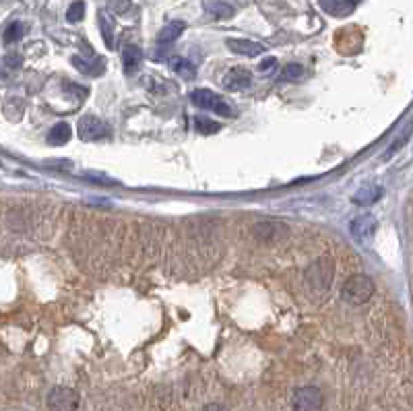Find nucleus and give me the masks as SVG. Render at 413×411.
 Returning a JSON list of instances; mask_svg holds the SVG:
<instances>
[{"mask_svg":"<svg viewBox=\"0 0 413 411\" xmlns=\"http://www.w3.org/2000/svg\"><path fill=\"white\" fill-rule=\"evenodd\" d=\"M374 281L372 277L364 275V273H356L351 275L345 283H343V289H341V297L354 306H360V304H366L372 295H374Z\"/></svg>","mask_w":413,"mask_h":411,"instance_id":"1","label":"nucleus"},{"mask_svg":"<svg viewBox=\"0 0 413 411\" xmlns=\"http://www.w3.org/2000/svg\"><path fill=\"white\" fill-rule=\"evenodd\" d=\"M190 99H192L194 106H198V108H202V110H211V112H215V114H219V116L230 118V116L234 114V110L230 108L228 101H226L222 95H217V93H213V91H209V89H194V91L190 93Z\"/></svg>","mask_w":413,"mask_h":411,"instance_id":"2","label":"nucleus"},{"mask_svg":"<svg viewBox=\"0 0 413 411\" xmlns=\"http://www.w3.org/2000/svg\"><path fill=\"white\" fill-rule=\"evenodd\" d=\"M323 393L317 386H302L291 397L293 411H321L323 409Z\"/></svg>","mask_w":413,"mask_h":411,"instance_id":"3","label":"nucleus"},{"mask_svg":"<svg viewBox=\"0 0 413 411\" xmlns=\"http://www.w3.org/2000/svg\"><path fill=\"white\" fill-rule=\"evenodd\" d=\"M79 393L68 386H54L48 393V407L52 411H77L79 409Z\"/></svg>","mask_w":413,"mask_h":411,"instance_id":"4","label":"nucleus"},{"mask_svg":"<svg viewBox=\"0 0 413 411\" xmlns=\"http://www.w3.org/2000/svg\"><path fill=\"white\" fill-rule=\"evenodd\" d=\"M108 133H110L108 127L95 116H85L79 120V137L83 141H97V139H103Z\"/></svg>","mask_w":413,"mask_h":411,"instance_id":"5","label":"nucleus"},{"mask_svg":"<svg viewBox=\"0 0 413 411\" xmlns=\"http://www.w3.org/2000/svg\"><path fill=\"white\" fill-rule=\"evenodd\" d=\"M250 85H252V75H250V70H246L242 66L232 68L224 77V87L228 91H242V89H248Z\"/></svg>","mask_w":413,"mask_h":411,"instance_id":"6","label":"nucleus"},{"mask_svg":"<svg viewBox=\"0 0 413 411\" xmlns=\"http://www.w3.org/2000/svg\"><path fill=\"white\" fill-rule=\"evenodd\" d=\"M285 232H287V226L281 224V222H258V224L252 228V234H254L258 240H267V242L283 238Z\"/></svg>","mask_w":413,"mask_h":411,"instance_id":"7","label":"nucleus"},{"mask_svg":"<svg viewBox=\"0 0 413 411\" xmlns=\"http://www.w3.org/2000/svg\"><path fill=\"white\" fill-rule=\"evenodd\" d=\"M349 228H351L354 238H358V240H368V238H372V236L376 234L378 222H376V217H372V215H360V217H356V220L351 222Z\"/></svg>","mask_w":413,"mask_h":411,"instance_id":"8","label":"nucleus"},{"mask_svg":"<svg viewBox=\"0 0 413 411\" xmlns=\"http://www.w3.org/2000/svg\"><path fill=\"white\" fill-rule=\"evenodd\" d=\"M319 5L325 13L333 17H347L356 9L354 0H319Z\"/></svg>","mask_w":413,"mask_h":411,"instance_id":"9","label":"nucleus"},{"mask_svg":"<svg viewBox=\"0 0 413 411\" xmlns=\"http://www.w3.org/2000/svg\"><path fill=\"white\" fill-rule=\"evenodd\" d=\"M226 44L232 52L242 54V56H250V58L261 56L265 52V46L258 42H252V40H228Z\"/></svg>","mask_w":413,"mask_h":411,"instance_id":"10","label":"nucleus"},{"mask_svg":"<svg viewBox=\"0 0 413 411\" xmlns=\"http://www.w3.org/2000/svg\"><path fill=\"white\" fill-rule=\"evenodd\" d=\"M384 194V190L376 184H366L362 186L356 194H354V202L356 204H374L376 200H380V196Z\"/></svg>","mask_w":413,"mask_h":411,"instance_id":"11","label":"nucleus"},{"mask_svg":"<svg viewBox=\"0 0 413 411\" xmlns=\"http://www.w3.org/2000/svg\"><path fill=\"white\" fill-rule=\"evenodd\" d=\"M72 64L77 66L79 72L83 75H91V77H97L103 72V66H106V60L101 58H95V60H85L81 56H72Z\"/></svg>","mask_w":413,"mask_h":411,"instance_id":"12","label":"nucleus"},{"mask_svg":"<svg viewBox=\"0 0 413 411\" xmlns=\"http://www.w3.org/2000/svg\"><path fill=\"white\" fill-rule=\"evenodd\" d=\"M141 62H143V52H141V48H137V46H126V48L122 50V64H124V70H126L129 75L137 72L139 66H141Z\"/></svg>","mask_w":413,"mask_h":411,"instance_id":"13","label":"nucleus"},{"mask_svg":"<svg viewBox=\"0 0 413 411\" xmlns=\"http://www.w3.org/2000/svg\"><path fill=\"white\" fill-rule=\"evenodd\" d=\"M184 29H186V23H184V21H170V23L157 34V40H159L161 44H172V42H176V40L182 36Z\"/></svg>","mask_w":413,"mask_h":411,"instance_id":"14","label":"nucleus"},{"mask_svg":"<svg viewBox=\"0 0 413 411\" xmlns=\"http://www.w3.org/2000/svg\"><path fill=\"white\" fill-rule=\"evenodd\" d=\"M331 277H333V269L331 267H323L321 263L312 265V267H310V271H308V279L315 281V285H319V287H327L329 281H331Z\"/></svg>","mask_w":413,"mask_h":411,"instance_id":"15","label":"nucleus"},{"mask_svg":"<svg viewBox=\"0 0 413 411\" xmlns=\"http://www.w3.org/2000/svg\"><path fill=\"white\" fill-rule=\"evenodd\" d=\"M170 66H172L180 77H184V79H188V81L196 77V68H194V64H192L190 60H186V58L174 56V58H170Z\"/></svg>","mask_w":413,"mask_h":411,"instance_id":"16","label":"nucleus"},{"mask_svg":"<svg viewBox=\"0 0 413 411\" xmlns=\"http://www.w3.org/2000/svg\"><path fill=\"white\" fill-rule=\"evenodd\" d=\"M70 135H72V133H70V127H68L66 122H60V124H56V127L50 131V135H48V143L60 147V145H64V143L70 141Z\"/></svg>","mask_w":413,"mask_h":411,"instance_id":"17","label":"nucleus"},{"mask_svg":"<svg viewBox=\"0 0 413 411\" xmlns=\"http://www.w3.org/2000/svg\"><path fill=\"white\" fill-rule=\"evenodd\" d=\"M99 27L103 40H106V46L114 48V21L108 17V13H99Z\"/></svg>","mask_w":413,"mask_h":411,"instance_id":"18","label":"nucleus"},{"mask_svg":"<svg viewBox=\"0 0 413 411\" xmlns=\"http://www.w3.org/2000/svg\"><path fill=\"white\" fill-rule=\"evenodd\" d=\"M306 75V70H304V66L302 64H295V62H291V64H287L283 70H281V75H279V81L281 83H295V81H299L302 77Z\"/></svg>","mask_w":413,"mask_h":411,"instance_id":"19","label":"nucleus"},{"mask_svg":"<svg viewBox=\"0 0 413 411\" xmlns=\"http://www.w3.org/2000/svg\"><path fill=\"white\" fill-rule=\"evenodd\" d=\"M25 31H27V25H25V23L13 21V23L5 29V42H7V44H15V42H19V40L25 36Z\"/></svg>","mask_w":413,"mask_h":411,"instance_id":"20","label":"nucleus"},{"mask_svg":"<svg viewBox=\"0 0 413 411\" xmlns=\"http://www.w3.org/2000/svg\"><path fill=\"white\" fill-rule=\"evenodd\" d=\"M206 11L217 19H230L234 15V9L228 3H209L206 5Z\"/></svg>","mask_w":413,"mask_h":411,"instance_id":"21","label":"nucleus"},{"mask_svg":"<svg viewBox=\"0 0 413 411\" xmlns=\"http://www.w3.org/2000/svg\"><path fill=\"white\" fill-rule=\"evenodd\" d=\"M194 127H196V131H198L200 135H213V133L219 131V124H217V122H213L211 118H204V116H196V118H194Z\"/></svg>","mask_w":413,"mask_h":411,"instance_id":"22","label":"nucleus"},{"mask_svg":"<svg viewBox=\"0 0 413 411\" xmlns=\"http://www.w3.org/2000/svg\"><path fill=\"white\" fill-rule=\"evenodd\" d=\"M83 17H85V3H83V0H77V3H72L68 7L66 19H68V23H79Z\"/></svg>","mask_w":413,"mask_h":411,"instance_id":"23","label":"nucleus"},{"mask_svg":"<svg viewBox=\"0 0 413 411\" xmlns=\"http://www.w3.org/2000/svg\"><path fill=\"white\" fill-rule=\"evenodd\" d=\"M108 7L116 15H124L131 11V0H108Z\"/></svg>","mask_w":413,"mask_h":411,"instance_id":"24","label":"nucleus"},{"mask_svg":"<svg viewBox=\"0 0 413 411\" xmlns=\"http://www.w3.org/2000/svg\"><path fill=\"white\" fill-rule=\"evenodd\" d=\"M275 66H277V60H275V58H267V60L261 62L258 70H261V72H273Z\"/></svg>","mask_w":413,"mask_h":411,"instance_id":"25","label":"nucleus"},{"mask_svg":"<svg viewBox=\"0 0 413 411\" xmlns=\"http://www.w3.org/2000/svg\"><path fill=\"white\" fill-rule=\"evenodd\" d=\"M202 411H230V409L222 403H209V405L202 407Z\"/></svg>","mask_w":413,"mask_h":411,"instance_id":"26","label":"nucleus"},{"mask_svg":"<svg viewBox=\"0 0 413 411\" xmlns=\"http://www.w3.org/2000/svg\"><path fill=\"white\" fill-rule=\"evenodd\" d=\"M7 64H9V66H19V64H21V58H19V56H7Z\"/></svg>","mask_w":413,"mask_h":411,"instance_id":"27","label":"nucleus"}]
</instances>
